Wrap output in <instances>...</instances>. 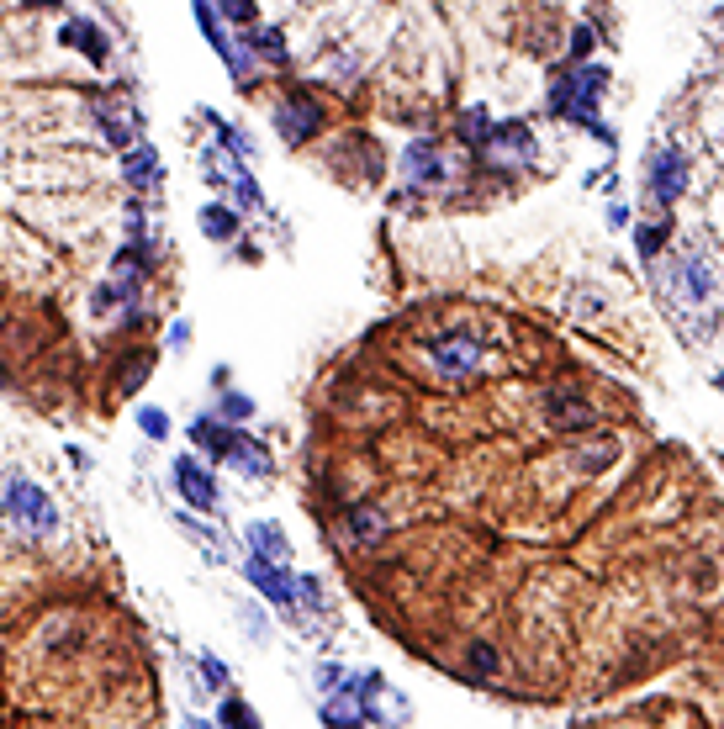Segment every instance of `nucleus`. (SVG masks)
Returning <instances> with one entry per match:
<instances>
[{
  "label": "nucleus",
  "instance_id": "nucleus-1",
  "mask_svg": "<svg viewBox=\"0 0 724 729\" xmlns=\"http://www.w3.org/2000/svg\"><path fill=\"white\" fill-rule=\"evenodd\" d=\"M598 90H603V69H587V64H571L555 74V85H550V117H571V122H582L592 127L603 143H614V133H608V122L598 117Z\"/></svg>",
  "mask_w": 724,
  "mask_h": 729
},
{
  "label": "nucleus",
  "instance_id": "nucleus-2",
  "mask_svg": "<svg viewBox=\"0 0 724 729\" xmlns=\"http://www.w3.org/2000/svg\"><path fill=\"white\" fill-rule=\"evenodd\" d=\"M0 513L16 518L32 534H53V529H59V508H53V497L37 481H27V476H6V486H0Z\"/></svg>",
  "mask_w": 724,
  "mask_h": 729
},
{
  "label": "nucleus",
  "instance_id": "nucleus-3",
  "mask_svg": "<svg viewBox=\"0 0 724 729\" xmlns=\"http://www.w3.org/2000/svg\"><path fill=\"white\" fill-rule=\"evenodd\" d=\"M244 576H249V587L265 597L270 608H281L286 619H296V592H291V576L275 566V560H265V555H249L244 560Z\"/></svg>",
  "mask_w": 724,
  "mask_h": 729
},
{
  "label": "nucleus",
  "instance_id": "nucleus-4",
  "mask_svg": "<svg viewBox=\"0 0 724 729\" xmlns=\"http://www.w3.org/2000/svg\"><path fill=\"white\" fill-rule=\"evenodd\" d=\"M275 133H281L286 143H307V138H318L323 133V106L312 101V96H291L275 106Z\"/></svg>",
  "mask_w": 724,
  "mask_h": 729
},
{
  "label": "nucleus",
  "instance_id": "nucleus-5",
  "mask_svg": "<svg viewBox=\"0 0 724 729\" xmlns=\"http://www.w3.org/2000/svg\"><path fill=\"white\" fill-rule=\"evenodd\" d=\"M645 170H651V201L666 212V207H672V201L682 196V185H688V159H682L677 148H656Z\"/></svg>",
  "mask_w": 724,
  "mask_h": 729
},
{
  "label": "nucleus",
  "instance_id": "nucleus-6",
  "mask_svg": "<svg viewBox=\"0 0 724 729\" xmlns=\"http://www.w3.org/2000/svg\"><path fill=\"white\" fill-rule=\"evenodd\" d=\"M175 486H180V497H185V508H201V513H217V502H222V492H217V481H212V471L201 460H191V455H180L175 460Z\"/></svg>",
  "mask_w": 724,
  "mask_h": 729
},
{
  "label": "nucleus",
  "instance_id": "nucleus-7",
  "mask_svg": "<svg viewBox=\"0 0 724 729\" xmlns=\"http://www.w3.org/2000/svg\"><path fill=\"white\" fill-rule=\"evenodd\" d=\"M672 296H682V302H693V307H709L714 302V270L703 265L698 254L672 259Z\"/></svg>",
  "mask_w": 724,
  "mask_h": 729
},
{
  "label": "nucleus",
  "instance_id": "nucleus-8",
  "mask_svg": "<svg viewBox=\"0 0 724 729\" xmlns=\"http://www.w3.org/2000/svg\"><path fill=\"white\" fill-rule=\"evenodd\" d=\"M191 16H196V27L207 32V43L217 48V59L228 64V69L238 74V80H244V74H249V64H244V53H238V43L228 37V27H222V16L212 11V0H196V6H191Z\"/></svg>",
  "mask_w": 724,
  "mask_h": 729
},
{
  "label": "nucleus",
  "instance_id": "nucleus-9",
  "mask_svg": "<svg viewBox=\"0 0 724 729\" xmlns=\"http://www.w3.org/2000/svg\"><path fill=\"white\" fill-rule=\"evenodd\" d=\"M429 360L444 370V376H466V370H476L481 349H476L471 333H450V339H434L429 344Z\"/></svg>",
  "mask_w": 724,
  "mask_h": 729
},
{
  "label": "nucleus",
  "instance_id": "nucleus-10",
  "mask_svg": "<svg viewBox=\"0 0 724 729\" xmlns=\"http://www.w3.org/2000/svg\"><path fill=\"white\" fill-rule=\"evenodd\" d=\"M59 43L80 48L90 64H106V59H111V43H106V32H101L96 22H85V16H69V22L59 27Z\"/></svg>",
  "mask_w": 724,
  "mask_h": 729
},
{
  "label": "nucleus",
  "instance_id": "nucleus-11",
  "mask_svg": "<svg viewBox=\"0 0 724 729\" xmlns=\"http://www.w3.org/2000/svg\"><path fill=\"white\" fill-rule=\"evenodd\" d=\"M122 180L133 185V191H154V185H159V154H154V148H148V143L127 148V154H122Z\"/></svg>",
  "mask_w": 724,
  "mask_h": 729
},
{
  "label": "nucleus",
  "instance_id": "nucleus-12",
  "mask_svg": "<svg viewBox=\"0 0 724 729\" xmlns=\"http://www.w3.org/2000/svg\"><path fill=\"white\" fill-rule=\"evenodd\" d=\"M233 439H238V428H228L222 418H196L191 423V444H196L201 455H212V460H228Z\"/></svg>",
  "mask_w": 724,
  "mask_h": 729
},
{
  "label": "nucleus",
  "instance_id": "nucleus-13",
  "mask_svg": "<svg viewBox=\"0 0 724 729\" xmlns=\"http://www.w3.org/2000/svg\"><path fill=\"white\" fill-rule=\"evenodd\" d=\"M434 148H439L434 138H413V143H407L402 170H407V180H413V185H423V180H444V164H439Z\"/></svg>",
  "mask_w": 724,
  "mask_h": 729
},
{
  "label": "nucleus",
  "instance_id": "nucleus-14",
  "mask_svg": "<svg viewBox=\"0 0 724 729\" xmlns=\"http://www.w3.org/2000/svg\"><path fill=\"white\" fill-rule=\"evenodd\" d=\"M228 465H238V471H244L249 481H254V476H270V471H275L270 450H265V444H254V434H238V439H233Z\"/></svg>",
  "mask_w": 724,
  "mask_h": 729
},
{
  "label": "nucleus",
  "instance_id": "nucleus-15",
  "mask_svg": "<svg viewBox=\"0 0 724 729\" xmlns=\"http://www.w3.org/2000/svg\"><path fill=\"white\" fill-rule=\"evenodd\" d=\"M487 148H497V154H513V159H534V138L524 122H503L487 133Z\"/></svg>",
  "mask_w": 724,
  "mask_h": 729
},
{
  "label": "nucleus",
  "instance_id": "nucleus-16",
  "mask_svg": "<svg viewBox=\"0 0 724 729\" xmlns=\"http://www.w3.org/2000/svg\"><path fill=\"white\" fill-rule=\"evenodd\" d=\"M249 555H265V560H275V566H286V534L275 529V523L254 518L249 523Z\"/></svg>",
  "mask_w": 724,
  "mask_h": 729
},
{
  "label": "nucleus",
  "instance_id": "nucleus-17",
  "mask_svg": "<svg viewBox=\"0 0 724 729\" xmlns=\"http://www.w3.org/2000/svg\"><path fill=\"white\" fill-rule=\"evenodd\" d=\"M201 238L233 243V238H238V212H233V207H201Z\"/></svg>",
  "mask_w": 724,
  "mask_h": 729
},
{
  "label": "nucleus",
  "instance_id": "nucleus-18",
  "mask_svg": "<svg viewBox=\"0 0 724 729\" xmlns=\"http://www.w3.org/2000/svg\"><path fill=\"white\" fill-rule=\"evenodd\" d=\"M323 724H328V729H360V724H365V708L349 698V693H339V698L323 703Z\"/></svg>",
  "mask_w": 724,
  "mask_h": 729
},
{
  "label": "nucleus",
  "instance_id": "nucleus-19",
  "mask_svg": "<svg viewBox=\"0 0 724 729\" xmlns=\"http://www.w3.org/2000/svg\"><path fill=\"white\" fill-rule=\"evenodd\" d=\"M175 523H180V529L191 534V539H196V545L207 550V555H217V560H228V539H222L217 529H201V523H196V513H191V508H180V513H175Z\"/></svg>",
  "mask_w": 724,
  "mask_h": 729
},
{
  "label": "nucleus",
  "instance_id": "nucleus-20",
  "mask_svg": "<svg viewBox=\"0 0 724 729\" xmlns=\"http://www.w3.org/2000/svg\"><path fill=\"white\" fill-rule=\"evenodd\" d=\"M592 418V407L582 402V397H550V423H561V428H577V423H587Z\"/></svg>",
  "mask_w": 724,
  "mask_h": 729
},
{
  "label": "nucleus",
  "instance_id": "nucleus-21",
  "mask_svg": "<svg viewBox=\"0 0 724 729\" xmlns=\"http://www.w3.org/2000/svg\"><path fill=\"white\" fill-rule=\"evenodd\" d=\"M217 729H259V714H249L244 698H228L217 708Z\"/></svg>",
  "mask_w": 724,
  "mask_h": 729
},
{
  "label": "nucleus",
  "instance_id": "nucleus-22",
  "mask_svg": "<svg viewBox=\"0 0 724 729\" xmlns=\"http://www.w3.org/2000/svg\"><path fill=\"white\" fill-rule=\"evenodd\" d=\"M249 48H259L270 64H286V37L275 32V27H259V32H249Z\"/></svg>",
  "mask_w": 724,
  "mask_h": 729
},
{
  "label": "nucleus",
  "instance_id": "nucleus-23",
  "mask_svg": "<svg viewBox=\"0 0 724 729\" xmlns=\"http://www.w3.org/2000/svg\"><path fill=\"white\" fill-rule=\"evenodd\" d=\"M487 133H492V122H487V111L471 106L466 117H460V138H466L471 148H487Z\"/></svg>",
  "mask_w": 724,
  "mask_h": 729
},
{
  "label": "nucleus",
  "instance_id": "nucleus-24",
  "mask_svg": "<svg viewBox=\"0 0 724 729\" xmlns=\"http://www.w3.org/2000/svg\"><path fill=\"white\" fill-rule=\"evenodd\" d=\"M148 370H154V354H148V349H143V354H138V360H133V365H122V370H117V386L127 391V397H133V391H138V386L148 381Z\"/></svg>",
  "mask_w": 724,
  "mask_h": 729
},
{
  "label": "nucleus",
  "instance_id": "nucleus-25",
  "mask_svg": "<svg viewBox=\"0 0 724 729\" xmlns=\"http://www.w3.org/2000/svg\"><path fill=\"white\" fill-rule=\"evenodd\" d=\"M349 529H355L360 539H376V534H386V513H381V508H355Z\"/></svg>",
  "mask_w": 724,
  "mask_h": 729
},
{
  "label": "nucleus",
  "instance_id": "nucleus-26",
  "mask_svg": "<svg viewBox=\"0 0 724 729\" xmlns=\"http://www.w3.org/2000/svg\"><path fill=\"white\" fill-rule=\"evenodd\" d=\"M212 11L222 22H238V27H254V0H212Z\"/></svg>",
  "mask_w": 724,
  "mask_h": 729
},
{
  "label": "nucleus",
  "instance_id": "nucleus-27",
  "mask_svg": "<svg viewBox=\"0 0 724 729\" xmlns=\"http://www.w3.org/2000/svg\"><path fill=\"white\" fill-rule=\"evenodd\" d=\"M138 428H143V434L154 439V444H164V439H170V418H164L159 407H138Z\"/></svg>",
  "mask_w": 724,
  "mask_h": 729
},
{
  "label": "nucleus",
  "instance_id": "nucleus-28",
  "mask_svg": "<svg viewBox=\"0 0 724 729\" xmlns=\"http://www.w3.org/2000/svg\"><path fill=\"white\" fill-rule=\"evenodd\" d=\"M222 418H228V423H244V418H254V402L244 397V391H222Z\"/></svg>",
  "mask_w": 724,
  "mask_h": 729
},
{
  "label": "nucleus",
  "instance_id": "nucleus-29",
  "mask_svg": "<svg viewBox=\"0 0 724 729\" xmlns=\"http://www.w3.org/2000/svg\"><path fill=\"white\" fill-rule=\"evenodd\" d=\"M291 592H302L312 613H323V608H328V603H323V587H318V576H296V582H291Z\"/></svg>",
  "mask_w": 724,
  "mask_h": 729
},
{
  "label": "nucleus",
  "instance_id": "nucleus-30",
  "mask_svg": "<svg viewBox=\"0 0 724 729\" xmlns=\"http://www.w3.org/2000/svg\"><path fill=\"white\" fill-rule=\"evenodd\" d=\"M471 671H476V677H492V671H497V650L492 645H471Z\"/></svg>",
  "mask_w": 724,
  "mask_h": 729
},
{
  "label": "nucleus",
  "instance_id": "nucleus-31",
  "mask_svg": "<svg viewBox=\"0 0 724 729\" xmlns=\"http://www.w3.org/2000/svg\"><path fill=\"white\" fill-rule=\"evenodd\" d=\"M661 238H666V222H651V228H640V233H635V243H640V254H645V259L661 249Z\"/></svg>",
  "mask_w": 724,
  "mask_h": 729
},
{
  "label": "nucleus",
  "instance_id": "nucleus-32",
  "mask_svg": "<svg viewBox=\"0 0 724 729\" xmlns=\"http://www.w3.org/2000/svg\"><path fill=\"white\" fill-rule=\"evenodd\" d=\"M592 48H598V37H592L587 27H577V37H571V59L587 64V59H592Z\"/></svg>",
  "mask_w": 724,
  "mask_h": 729
},
{
  "label": "nucleus",
  "instance_id": "nucleus-33",
  "mask_svg": "<svg viewBox=\"0 0 724 729\" xmlns=\"http://www.w3.org/2000/svg\"><path fill=\"white\" fill-rule=\"evenodd\" d=\"M201 677H207L212 687H228V666H222L217 656H201Z\"/></svg>",
  "mask_w": 724,
  "mask_h": 729
},
{
  "label": "nucleus",
  "instance_id": "nucleus-34",
  "mask_svg": "<svg viewBox=\"0 0 724 729\" xmlns=\"http://www.w3.org/2000/svg\"><path fill=\"white\" fill-rule=\"evenodd\" d=\"M233 185H238V201H244V207H259V185H254V180H249L244 170L233 175Z\"/></svg>",
  "mask_w": 724,
  "mask_h": 729
},
{
  "label": "nucleus",
  "instance_id": "nucleus-35",
  "mask_svg": "<svg viewBox=\"0 0 724 729\" xmlns=\"http://www.w3.org/2000/svg\"><path fill=\"white\" fill-rule=\"evenodd\" d=\"M244 629L254 634V640H265V634H270V619H265L259 608H244Z\"/></svg>",
  "mask_w": 724,
  "mask_h": 729
},
{
  "label": "nucleus",
  "instance_id": "nucleus-36",
  "mask_svg": "<svg viewBox=\"0 0 724 729\" xmlns=\"http://www.w3.org/2000/svg\"><path fill=\"white\" fill-rule=\"evenodd\" d=\"M170 344H175V349L191 344V323H170Z\"/></svg>",
  "mask_w": 724,
  "mask_h": 729
},
{
  "label": "nucleus",
  "instance_id": "nucleus-37",
  "mask_svg": "<svg viewBox=\"0 0 724 729\" xmlns=\"http://www.w3.org/2000/svg\"><path fill=\"white\" fill-rule=\"evenodd\" d=\"M180 729H217V724H207V719H185Z\"/></svg>",
  "mask_w": 724,
  "mask_h": 729
}]
</instances>
